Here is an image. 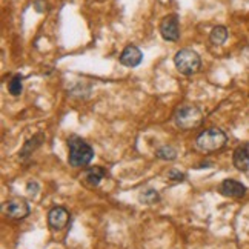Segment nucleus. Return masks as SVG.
<instances>
[{"instance_id": "nucleus-1", "label": "nucleus", "mask_w": 249, "mask_h": 249, "mask_svg": "<svg viewBox=\"0 0 249 249\" xmlns=\"http://www.w3.org/2000/svg\"><path fill=\"white\" fill-rule=\"evenodd\" d=\"M68 146H70V165L74 168H83L88 166L89 161L94 157V151L92 148L86 143L85 140H82L77 136H71L68 140Z\"/></svg>"}, {"instance_id": "nucleus-2", "label": "nucleus", "mask_w": 249, "mask_h": 249, "mask_svg": "<svg viewBox=\"0 0 249 249\" xmlns=\"http://www.w3.org/2000/svg\"><path fill=\"white\" fill-rule=\"evenodd\" d=\"M228 142L226 134L220 128H208L203 132H200L197 137V146L203 152H214L222 149Z\"/></svg>"}, {"instance_id": "nucleus-3", "label": "nucleus", "mask_w": 249, "mask_h": 249, "mask_svg": "<svg viewBox=\"0 0 249 249\" xmlns=\"http://www.w3.org/2000/svg\"><path fill=\"white\" fill-rule=\"evenodd\" d=\"M174 63L178 72L185 75H193L200 70V66H202V59H200V55L193 50H181L176 54Z\"/></svg>"}, {"instance_id": "nucleus-4", "label": "nucleus", "mask_w": 249, "mask_h": 249, "mask_svg": "<svg viewBox=\"0 0 249 249\" xmlns=\"http://www.w3.org/2000/svg\"><path fill=\"white\" fill-rule=\"evenodd\" d=\"M202 111H200L194 105H183L176 112V123L178 128L183 129H193L197 128L202 123Z\"/></svg>"}, {"instance_id": "nucleus-5", "label": "nucleus", "mask_w": 249, "mask_h": 249, "mask_svg": "<svg viewBox=\"0 0 249 249\" xmlns=\"http://www.w3.org/2000/svg\"><path fill=\"white\" fill-rule=\"evenodd\" d=\"M3 211L11 218H25L30 214V205L23 198H11L3 205Z\"/></svg>"}, {"instance_id": "nucleus-6", "label": "nucleus", "mask_w": 249, "mask_h": 249, "mask_svg": "<svg viewBox=\"0 0 249 249\" xmlns=\"http://www.w3.org/2000/svg\"><path fill=\"white\" fill-rule=\"evenodd\" d=\"M160 33L165 40L176 42L178 39V18L176 14L166 16L160 23Z\"/></svg>"}, {"instance_id": "nucleus-7", "label": "nucleus", "mask_w": 249, "mask_h": 249, "mask_svg": "<svg viewBox=\"0 0 249 249\" xmlns=\"http://www.w3.org/2000/svg\"><path fill=\"white\" fill-rule=\"evenodd\" d=\"M48 223L55 231H62L70 223V213L62 206H55L48 214Z\"/></svg>"}, {"instance_id": "nucleus-8", "label": "nucleus", "mask_w": 249, "mask_h": 249, "mask_svg": "<svg viewBox=\"0 0 249 249\" xmlns=\"http://www.w3.org/2000/svg\"><path fill=\"white\" fill-rule=\"evenodd\" d=\"M220 194L225 197H232V198H240L246 194V186L243 183L232 178H228L225 181H222V185L218 188Z\"/></svg>"}, {"instance_id": "nucleus-9", "label": "nucleus", "mask_w": 249, "mask_h": 249, "mask_svg": "<svg viewBox=\"0 0 249 249\" xmlns=\"http://www.w3.org/2000/svg\"><path fill=\"white\" fill-rule=\"evenodd\" d=\"M142 59L143 54L139 48L134 45H128L120 55V63H123L124 66H129V68H134V66H137L142 62Z\"/></svg>"}, {"instance_id": "nucleus-10", "label": "nucleus", "mask_w": 249, "mask_h": 249, "mask_svg": "<svg viewBox=\"0 0 249 249\" xmlns=\"http://www.w3.org/2000/svg\"><path fill=\"white\" fill-rule=\"evenodd\" d=\"M105 174H107V172H105L103 168H100V166H91V168H88L83 172L82 181L88 188H95V186L100 185V181L103 180Z\"/></svg>"}, {"instance_id": "nucleus-11", "label": "nucleus", "mask_w": 249, "mask_h": 249, "mask_svg": "<svg viewBox=\"0 0 249 249\" xmlns=\"http://www.w3.org/2000/svg\"><path fill=\"white\" fill-rule=\"evenodd\" d=\"M232 163L238 171H246L249 169V145L245 143V145H240L232 156Z\"/></svg>"}, {"instance_id": "nucleus-12", "label": "nucleus", "mask_w": 249, "mask_h": 249, "mask_svg": "<svg viewBox=\"0 0 249 249\" xmlns=\"http://www.w3.org/2000/svg\"><path fill=\"white\" fill-rule=\"evenodd\" d=\"M209 39L214 45H223L228 39V30L225 26H215L209 34Z\"/></svg>"}, {"instance_id": "nucleus-13", "label": "nucleus", "mask_w": 249, "mask_h": 249, "mask_svg": "<svg viewBox=\"0 0 249 249\" xmlns=\"http://www.w3.org/2000/svg\"><path fill=\"white\" fill-rule=\"evenodd\" d=\"M139 198H140V202L145 203V205H154V203H157L159 200H160V196H159V193H157L156 189L146 188V189H143L142 193H140Z\"/></svg>"}, {"instance_id": "nucleus-14", "label": "nucleus", "mask_w": 249, "mask_h": 249, "mask_svg": "<svg viewBox=\"0 0 249 249\" xmlns=\"http://www.w3.org/2000/svg\"><path fill=\"white\" fill-rule=\"evenodd\" d=\"M22 77L20 75H13L11 79H9L8 82V91L11 95H20L22 94Z\"/></svg>"}, {"instance_id": "nucleus-15", "label": "nucleus", "mask_w": 249, "mask_h": 249, "mask_svg": "<svg viewBox=\"0 0 249 249\" xmlns=\"http://www.w3.org/2000/svg\"><path fill=\"white\" fill-rule=\"evenodd\" d=\"M156 157L161 160H174L177 157V152L171 146H161L160 149L156 151Z\"/></svg>"}, {"instance_id": "nucleus-16", "label": "nucleus", "mask_w": 249, "mask_h": 249, "mask_svg": "<svg viewBox=\"0 0 249 249\" xmlns=\"http://www.w3.org/2000/svg\"><path fill=\"white\" fill-rule=\"evenodd\" d=\"M168 177H169L171 180H174V181H181V180H185V174H183V172L177 171V169H171V171H169V174H168Z\"/></svg>"}, {"instance_id": "nucleus-17", "label": "nucleus", "mask_w": 249, "mask_h": 249, "mask_svg": "<svg viewBox=\"0 0 249 249\" xmlns=\"http://www.w3.org/2000/svg\"><path fill=\"white\" fill-rule=\"evenodd\" d=\"M26 191H28V194H30V196L36 197V196H37V193H39V185H37L36 181H30V183H28Z\"/></svg>"}]
</instances>
